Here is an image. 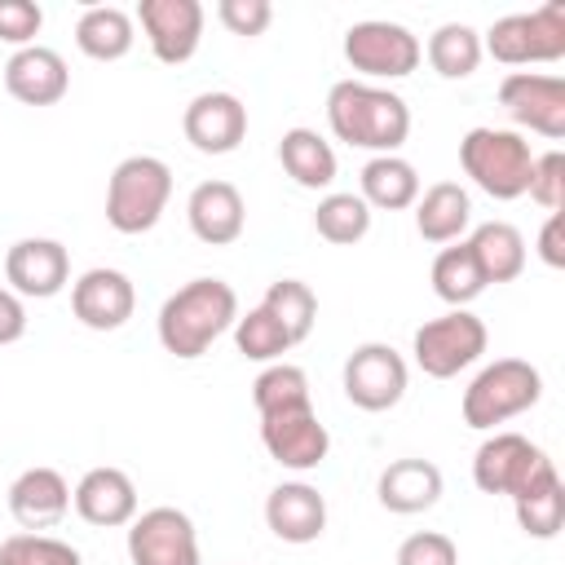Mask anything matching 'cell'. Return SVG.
<instances>
[{
	"label": "cell",
	"instance_id": "cell-27",
	"mask_svg": "<svg viewBox=\"0 0 565 565\" xmlns=\"http://www.w3.org/2000/svg\"><path fill=\"white\" fill-rule=\"evenodd\" d=\"M278 163L300 190H331L335 181V150L313 128H287L278 141Z\"/></svg>",
	"mask_w": 565,
	"mask_h": 565
},
{
	"label": "cell",
	"instance_id": "cell-28",
	"mask_svg": "<svg viewBox=\"0 0 565 565\" xmlns=\"http://www.w3.org/2000/svg\"><path fill=\"white\" fill-rule=\"evenodd\" d=\"M468 247H472V256H477V265H481L486 287H490V282H512V278H521V269H525V238H521V230L508 225V221H486V225H477V230L468 234Z\"/></svg>",
	"mask_w": 565,
	"mask_h": 565
},
{
	"label": "cell",
	"instance_id": "cell-5",
	"mask_svg": "<svg viewBox=\"0 0 565 565\" xmlns=\"http://www.w3.org/2000/svg\"><path fill=\"white\" fill-rule=\"evenodd\" d=\"M543 397V375L539 366H530L525 358H494L490 366H481L472 375V384L463 388V424L477 433H490L494 424L516 419L521 411L539 406Z\"/></svg>",
	"mask_w": 565,
	"mask_h": 565
},
{
	"label": "cell",
	"instance_id": "cell-1",
	"mask_svg": "<svg viewBox=\"0 0 565 565\" xmlns=\"http://www.w3.org/2000/svg\"><path fill=\"white\" fill-rule=\"evenodd\" d=\"M327 124L335 141L371 154H397L411 137V106L393 88L366 79H340L327 93Z\"/></svg>",
	"mask_w": 565,
	"mask_h": 565
},
{
	"label": "cell",
	"instance_id": "cell-32",
	"mask_svg": "<svg viewBox=\"0 0 565 565\" xmlns=\"http://www.w3.org/2000/svg\"><path fill=\"white\" fill-rule=\"evenodd\" d=\"M260 309L287 331L291 344H300V340L313 331V322H318V296H313V287L300 282V278H278V282H269Z\"/></svg>",
	"mask_w": 565,
	"mask_h": 565
},
{
	"label": "cell",
	"instance_id": "cell-19",
	"mask_svg": "<svg viewBox=\"0 0 565 565\" xmlns=\"http://www.w3.org/2000/svg\"><path fill=\"white\" fill-rule=\"evenodd\" d=\"M4 88L22 106H57L66 97V88H71L66 57L57 49H44V44L18 49L4 62Z\"/></svg>",
	"mask_w": 565,
	"mask_h": 565
},
{
	"label": "cell",
	"instance_id": "cell-39",
	"mask_svg": "<svg viewBox=\"0 0 565 565\" xmlns=\"http://www.w3.org/2000/svg\"><path fill=\"white\" fill-rule=\"evenodd\" d=\"M397 565H459V547L441 530H419V534H406L402 539Z\"/></svg>",
	"mask_w": 565,
	"mask_h": 565
},
{
	"label": "cell",
	"instance_id": "cell-23",
	"mask_svg": "<svg viewBox=\"0 0 565 565\" xmlns=\"http://www.w3.org/2000/svg\"><path fill=\"white\" fill-rule=\"evenodd\" d=\"M375 499L397 516L428 512L441 499V468L433 459H393L375 481Z\"/></svg>",
	"mask_w": 565,
	"mask_h": 565
},
{
	"label": "cell",
	"instance_id": "cell-3",
	"mask_svg": "<svg viewBox=\"0 0 565 565\" xmlns=\"http://www.w3.org/2000/svg\"><path fill=\"white\" fill-rule=\"evenodd\" d=\"M530 163H534V150L530 141L516 132V128H468L463 141H459V168L468 172V181L499 199V203H512L525 194L530 185Z\"/></svg>",
	"mask_w": 565,
	"mask_h": 565
},
{
	"label": "cell",
	"instance_id": "cell-16",
	"mask_svg": "<svg viewBox=\"0 0 565 565\" xmlns=\"http://www.w3.org/2000/svg\"><path fill=\"white\" fill-rule=\"evenodd\" d=\"M181 132L199 154H234L247 137V106L225 88L199 93L181 115Z\"/></svg>",
	"mask_w": 565,
	"mask_h": 565
},
{
	"label": "cell",
	"instance_id": "cell-31",
	"mask_svg": "<svg viewBox=\"0 0 565 565\" xmlns=\"http://www.w3.org/2000/svg\"><path fill=\"white\" fill-rule=\"evenodd\" d=\"M313 230L335 247H353L371 234V207L353 190H327L313 207Z\"/></svg>",
	"mask_w": 565,
	"mask_h": 565
},
{
	"label": "cell",
	"instance_id": "cell-13",
	"mask_svg": "<svg viewBox=\"0 0 565 565\" xmlns=\"http://www.w3.org/2000/svg\"><path fill=\"white\" fill-rule=\"evenodd\" d=\"M260 441H265L269 459L282 463V468H291V472H313L327 459V450H331V433L318 419L313 402L309 406L260 415Z\"/></svg>",
	"mask_w": 565,
	"mask_h": 565
},
{
	"label": "cell",
	"instance_id": "cell-26",
	"mask_svg": "<svg viewBox=\"0 0 565 565\" xmlns=\"http://www.w3.org/2000/svg\"><path fill=\"white\" fill-rule=\"evenodd\" d=\"M132 40H137V22L119 4H88L79 13V22H75V44L93 62H119V57H128L132 53Z\"/></svg>",
	"mask_w": 565,
	"mask_h": 565
},
{
	"label": "cell",
	"instance_id": "cell-14",
	"mask_svg": "<svg viewBox=\"0 0 565 565\" xmlns=\"http://www.w3.org/2000/svg\"><path fill=\"white\" fill-rule=\"evenodd\" d=\"M137 22L146 31L150 53L163 66H181L199 53V40H203V4L199 0H141Z\"/></svg>",
	"mask_w": 565,
	"mask_h": 565
},
{
	"label": "cell",
	"instance_id": "cell-12",
	"mask_svg": "<svg viewBox=\"0 0 565 565\" xmlns=\"http://www.w3.org/2000/svg\"><path fill=\"white\" fill-rule=\"evenodd\" d=\"M132 565H199V530L181 508H146L128 521Z\"/></svg>",
	"mask_w": 565,
	"mask_h": 565
},
{
	"label": "cell",
	"instance_id": "cell-20",
	"mask_svg": "<svg viewBox=\"0 0 565 565\" xmlns=\"http://www.w3.org/2000/svg\"><path fill=\"white\" fill-rule=\"evenodd\" d=\"M185 221H190V234L207 247H230L238 243L243 225H247V207H243V194L238 185L230 181H199L185 199Z\"/></svg>",
	"mask_w": 565,
	"mask_h": 565
},
{
	"label": "cell",
	"instance_id": "cell-33",
	"mask_svg": "<svg viewBox=\"0 0 565 565\" xmlns=\"http://www.w3.org/2000/svg\"><path fill=\"white\" fill-rule=\"evenodd\" d=\"M309 375L291 362H269L256 380H252V406L256 415H274V411H291V406H309Z\"/></svg>",
	"mask_w": 565,
	"mask_h": 565
},
{
	"label": "cell",
	"instance_id": "cell-6",
	"mask_svg": "<svg viewBox=\"0 0 565 565\" xmlns=\"http://www.w3.org/2000/svg\"><path fill=\"white\" fill-rule=\"evenodd\" d=\"M561 477L556 463L547 459L543 446H534L521 433H494L477 446L472 455V481L481 494H508V499H525L530 490H539L543 481Z\"/></svg>",
	"mask_w": 565,
	"mask_h": 565
},
{
	"label": "cell",
	"instance_id": "cell-40",
	"mask_svg": "<svg viewBox=\"0 0 565 565\" xmlns=\"http://www.w3.org/2000/svg\"><path fill=\"white\" fill-rule=\"evenodd\" d=\"M216 18L230 35H265V26L274 22V4L269 0H221Z\"/></svg>",
	"mask_w": 565,
	"mask_h": 565
},
{
	"label": "cell",
	"instance_id": "cell-17",
	"mask_svg": "<svg viewBox=\"0 0 565 565\" xmlns=\"http://www.w3.org/2000/svg\"><path fill=\"white\" fill-rule=\"evenodd\" d=\"M4 282L22 300H49L71 282V256L57 238H18L4 252Z\"/></svg>",
	"mask_w": 565,
	"mask_h": 565
},
{
	"label": "cell",
	"instance_id": "cell-36",
	"mask_svg": "<svg viewBox=\"0 0 565 565\" xmlns=\"http://www.w3.org/2000/svg\"><path fill=\"white\" fill-rule=\"evenodd\" d=\"M0 565H84L66 539L53 534H9L0 543Z\"/></svg>",
	"mask_w": 565,
	"mask_h": 565
},
{
	"label": "cell",
	"instance_id": "cell-8",
	"mask_svg": "<svg viewBox=\"0 0 565 565\" xmlns=\"http://www.w3.org/2000/svg\"><path fill=\"white\" fill-rule=\"evenodd\" d=\"M490 344V331L486 322L472 313V309H446L441 318H428L415 340H411V353H415V366L433 380H450L459 371H468Z\"/></svg>",
	"mask_w": 565,
	"mask_h": 565
},
{
	"label": "cell",
	"instance_id": "cell-10",
	"mask_svg": "<svg viewBox=\"0 0 565 565\" xmlns=\"http://www.w3.org/2000/svg\"><path fill=\"white\" fill-rule=\"evenodd\" d=\"M406 358L393 349V344H380V340H366L358 344L349 358H344V371H340V384H344V397L358 406V411H393L402 397H406Z\"/></svg>",
	"mask_w": 565,
	"mask_h": 565
},
{
	"label": "cell",
	"instance_id": "cell-30",
	"mask_svg": "<svg viewBox=\"0 0 565 565\" xmlns=\"http://www.w3.org/2000/svg\"><path fill=\"white\" fill-rule=\"evenodd\" d=\"M428 66L441 75V79H468L477 66H481V31H472L468 22H441L433 35H428Z\"/></svg>",
	"mask_w": 565,
	"mask_h": 565
},
{
	"label": "cell",
	"instance_id": "cell-11",
	"mask_svg": "<svg viewBox=\"0 0 565 565\" xmlns=\"http://www.w3.org/2000/svg\"><path fill=\"white\" fill-rule=\"evenodd\" d=\"M499 106L516 128H530L547 141L565 137V79L543 71H512L499 79Z\"/></svg>",
	"mask_w": 565,
	"mask_h": 565
},
{
	"label": "cell",
	"instance_id": "cell-35",
	"mask_svg": "<svg viewBox=\"0 0 565 565\" xmlns=\"http://www.w3.org/2000/svg\"><path fill=\"white\" fill-rule=\"evenodd\" d=\"M234 344H238V353L247 358V362H278L287 349H291V340H287V331L256 305V309H247V313H238V322H234Z\"/></svg>",
	"mask_w": 565,
	"mask_h": 565
},
{
	"label": "cell",
	"instance_id": "cell-7",
	"mask_svg": "<svg viewBox=\"0 0 565 565\" xmlns=\"http://www.w3.org/2000/svg\"><path fill=\"white\" fill-rule=\"evenodd\" d=\"M481 53L503 66H539L565 57V4L547 0L530 13H508L481 35Z\"/></svg>",
	"mask_w": 565,
	"mask_h": 565
},
{
	"label": "cell",
	"instance_id": "cell-15",
	"mask_svg": "<svg viewBox=\"0 0 565 565\" xmlns=\"http://www.w3.org/2000/svg\"><path fill=\"white\" fill-rule=\"evenodd\" d=\"M137 309V287L124 269L97 265L71 282V313L88 331H119Z\"/></svg>",
	"mask_w": 565,
	"mask_h": 565
},
{
	"label": "cell",
	"instance_id": "cell-25",
	"mask_svg": "<svg viewBox=\"0 0 565 565\" xmlns=\"http://www.w3.org/2000/svg\"><path fill=\"white\" fill-rule=\"evenodd\" d=\"M472 225V199L459 181H437L415 199V230L424 243H459Z\"/></svg>",
	"mask_w": 565,
	"mask_h": 565
},
{
	"label": "cell",
	"instance_id": "cell-22",
	"mask_svg": "<svg viewBox=\"0 0 565 565\" xmlns=\"http://www.w3.org/2000/svg\"><path fill=\"white\" fill-rule=\"evenodd\" d=\"M265 525L282 543H318L327 530V499L309 481H282L265 499Z\"/></svg>",
	"mask_w": 565,
	"mask_h": 565
},
{
	"label": "cell",
	"instance_id": "cell-2",
	"mask_svg": "<svg viewBox=\"0 0 565 565\" xmlns=\"http://www.w3.org/2000/svg\"><path fill=\"white\" fill-rule=\"evenodd\" d=\"M234 322H238L234 287L225 278H190L163 300L154 331L172 358L190 362V358H203L225 331H234Z\"/></svg>",
	"mask_w": 565,
	"mask_h": 565
},
{
	"label": "cell",
	"instance_id": "cell-18",
	"mask_svg": "<svg viewBox=\"0 0 565 565\" xmlns=\"http://www.w3.org/2000/svg\"><path fill=\"white\" fill-rule=\"evenodd\" d=\"M66 512H71V486H66V477L57 468L35 463V468L13 477V486H9V516L26 534L53 530Z\"/></svg>",
	"mask_w": 565,
	"mask_h": 565
},
{
	"label": "cell",
	"instance_id": "cell-38",
	"mask_svg": "<svg viewBox=\"0 0 565 565\" xmlns=\"http://www.w3.org/2000/svg\"><path fill=\"white\" fill-rule=\"evenodd\" d=\"M44 26V9L35 0H0V40L18 49H31Z\"/></svg>",
	"mask_w": 565,
	"mask_h": 565
},
{
	"label": "cell",
	"instance_id": "cell-21",
	"mask_svg": "<svg viewBox=\"0 0 565 565\" xmlns=\"http://www.w3.org/2000/svg\"><path fill=\"white\" fill-rule=\"evenodd\" d=\"M71 508L79 512V521L115 530L137 516V486L124 468H88L71 490Z\"/></svg>",
	"mask_w": 565,
	"mask_h": 565
},
{
	"label": "cell",
	"instance_id": "cell-9",
	"mask_svg": "<svg viewBox=\"0 0 565 565\" xmlns=\"http://www.w3.org/2000/svg\"><path fill=\"white\" fill-rule=\"evenodd\" d=\"M419 57H424V44L402 22L366 18V22H353L344 31V62L366 84H375V79H406L419 66Z\"/></svg>",
	"mask_w": 565,
	"mask_h": 565
},
{
	"label": "cell",
	"instance_id": "cell-34",
	"mask_svg": "<svg viewBox=\"0 0 565 565\" xmlns=\"http://www.w3.org/2000/svg\"><path fill=\"white\" fill-rule=\"evenodd\" d=\"M512 508H516V525L530 539H556L561 525H565V486H561V477L543 481L525 499H512Z\"/></svg>",
	"mask_w": 565,
	"mask_h": 565
},
{
	"label": "cell",
	"instance_id": "cell-24",
	"mask_svg": "<svg viewBox=\"0 0 565 565\" xmlns=\"http://www.w3.org/2000/svg\"><path fill=\"white\" fill-rule=\"evenodd\" d=\"M358 199L371 212H406L419 199V172L402 154H371L358 177Z\"/></svg>",
	"mask_w": 565,
	"mask_h": 565
},
{
	"label": "cell",
	"instance_id": "cell-42",
	"mask_svg": "<svg viewBox=\"0 0 565 565\" xmlns=\"http://www.w3.org/2000/svg\"><path fill=\"white\" fill-rule=\"evenodd\" d=\"M26 335V305L9 287H0V344H18Z\"/></svg>",
	"mask_w": 565,
	"mask_h": 565
},
{
	"label": "cell",
	"instance_id": "cell-4",
	"mask_svg": "<svg viewBox=\"0 0 565 565\" xmlns=\"http://www.w3.org/2000/svg\"><path fill=\"white\" fill-rule=\"evenodd\" d=\"M172 199V168L159 154H128L106 181V225L115 234H146Z\"/></svg>",
	"mask_w": 565,
	"mask_h": 565
},
{
	"label": "cell",
	"instance_id": "cell-41",
	"mask_svg": "<svg viewBox=\"0 0 565 565\" xmlns=\"http://www.w3.org/2000/svg\"><path fill=\"white\" fill-rule=\"evenodd\" d=\"M539 260L547 269H565V216L561 212H547V221L539 230Z\"/></svg>",
	"mask_w": 565,
	"mask_h": 565
},
{
	"label": "cell",
	"instance_id": "cell-37",
	"mask_svg": "<svg viewBox=\"0 0 565 565\" xmlns=\"http://www.w3.org/2000/svg\"><path fill=\"white\" fill-rule=\"evenodd\" d=\"M525 194H530L543 212H561V203H565V154H561V150H543V154H534Z\"/></svg>",
	"mask_w": 565,
	"mask_h": 565
},
{
	"label": "cell",
	"instance_id": "cell-29",
	"mask_svg": "<svg viewBox=\"0 0 565 565\" xmlns=\"http://www.w3.org/2000/svg\"><path fill=\"white\" fill-rule=\"evenodd\" d=\"M433 291H437V300H446L450 309H468L481 291H486V278H481V265H477V256H472V247H468V238H459V243H446L441 252H437V260H433Z\"/></svg>",
	"mask_w": 565,
	"mask_h": 565
}]
</instances>
